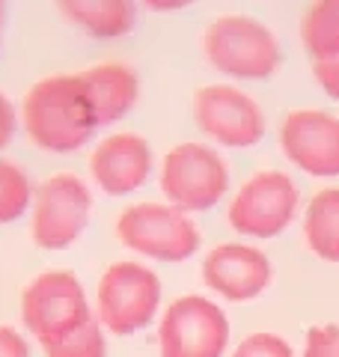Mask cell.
Listing matches in <instances>:
<instances>
[{"mask_svg": "<svg viewBox=\"0 0 339 357\" xmlns=\"http://www.w3.org/2000/svg\"><path fill=\"white\" fill-rule=\"evenodd\" d=\"M18 122L33 146L51 155L77 152L98 131L81 75H48L36 81L18 105Z\"/></svg>", "mask_w": 339, "mask_h": 357, "instance_id": "cell-1", "label": "cell"}, {"mask_svg": "<svg viewBox=\"0 0 339 357\" xmlns=\"http://www.w3.org/2000/svg\"><path fill=\"white\" fill-rule=\"evenodd\" d=\"M202 54L211 69L232 81H268L282 66V48L274 30L250 15H220L206 27Z\"/></svg>", "mask_w": 339, "mask_h": 357, "instance_id": "cell-2", "label": "cell"}, {"mask_svg": "<svg viewBox=\"0 0 339 357\" xmlns=\"http://www.w3.org/2000/svg\"><path fill=\"white\" fill-rule=\"evenodd\" d=\"M158 185L170 206L185 215L209 211L229 191V164L223 155L202 140H185L167 149L161 158Z\"/></svg>", "mask_w": 339, "mask_h": 357, "instance_id": "cell-3", "label": "cell"}, {"mask_svg": "<svg viewBox=\"0 0 339 357\" xmlns=\"http://www.w3.org/2000/svg\"><path fill=\"white\" fill-rule=\"evenodd\" d=\"M161 292V280L149 265L131 259L113 262L96 289V319L116 337H131L155 321Z\"/></svg>", "mask_w": 339, "mask_h": 357, "instance_id": "cell-4", "label": "cell"}, {"mask_svg": "<svg viewBox=\"0 0 339 357\" xmlns=\"http://www.w3.org/2000/svg\"><path fill=\"white\" fill-rule=\"evenodd\" d=\"M116 236L128 250L155 262H185L199 250L197 223L170 203H134L122 208Z\"/></svg>", "mask_w": 339, "mask_h": 357, "instance_id": "cell-5", "label": "cell"}, {"mask_svg": "<svg viewBox=\"0 0 339 357\" xmlns=\"http://www.w3.org/2000/svg\"><path fill=\"white\" fill-rule=\"evenodd\" d=\"M93 316L89 298L72 271H42L21 295V321L42 349L63 340Z\"/></svg>", "mask_w": 339, "mask_h": 357, "instance_id": "cell-6", "label": "cell"}, {"mask_svg": "<svg viewBox=\"0 0 339 357\" xmlns=\"http://www.w3.org/2000/svg\"><path fill=\"white\" fill-rule=\"evenodd\" d=\"M89 215H93L89 185L75 173H54L33 194L30 236L42 250H63L84 236Z\"/></svg>", "mask_w": 339, "mask_h": 357, "instance_id": "cell-7", "label": "cell"}, {"mask_svg": "<svg viewBox=\"0 0 339 357\" xmlns=\"http://www.w3.org/2000/svg\"><path fill=\"white\" fill-rule=\"evenodd\" d=\"M194 126L214 146L250 149L268 131L262 105L232 84H209L194 96Z\"/></svg>", "mask_w": 339, "mask_h": 357, "instance_id": "cell-8", "label": "cell"}, {"mask_svg": "<svg viewBox=\"0 0 339 357\" xmlns=\"http://www.w3.org/2000/svg\"><path fill=\"white\" fill-rule=\"evenodd\" d=\"M298 185L280 170H259L235 191L229 203V227L247 238H274L292 227L298 215Z\"/></svg>", "mask_w": 339, "mask_h": 357, "instance_id": "cell-9", "label": "cell"}, {"mask_svg": "<svg viewBox=\"0 0 339 357\" xmlns=\"http://www.w3.org/2000/svg\"><path fill=\"white\" fill-rule=\"evenodd\" d=\"M158 345L161 357H223L229 345V319L211 298H176L158 325Z\"/></svg>", "mask_w": 339, "mask_h": 357, "instance_id": "cell-10", "label": "cell"}, {"mask_svg": "<svg viewBox=\"0 0 339 357\" xmlns=\"http://www.w3.org/2000/svg\"><path fill=\"white\" fill-rule=\"evenodd\" d=\"M282 155L315 178H339V116L319 107H298L280 126Z\"/></svg>", "mask_w": 339, "mask_h": 357, "instance_id": "cell-11", "label": "cell"}, {"mask_svg": "<svg viewBox=\"0 0 339 357\" xmlns=\"http://www.w3.org/2000/svg\"><path fill=\"white\" fill-rule=\"evenodd\" d=\"M155 152L137 131H113L89 152V178L107 197H128L152 178Z\"/></svg>", "mask_w": 339, "mask_h": 357, "instance_id": "cell-12", "label": "cell"}, {"mask_svg": "<svg viewBox=\"0 0 339 357\" xmlns=\"http://www.w3.org/2000/svg\"><path fill=\"white\" fill-rule=\"evenodd\" d=\"M202 283L214 295L232 301V304H244V301H253L268 289L271 259L253 244H218L202 259Z\"/></svg>", "mask_w": 339, "mask_h": 357, "instance_id": "cell-13", "label": "cell"}, {"mask_svg": "<svg viewBox=\"0 0 339 357\" xmlns=\"http://www.w3.org/2000/svg\"><path fill=\"white\" fill-rule=\"evenodd\" d=\"M77 75L84 81L98 128L122 122L140 102V75L126 63H116V60L98 63Z\"/></svg>", "mask_w": 339, "mask_h": 357, "instance_id": "cell-14", "label": "cell"}, {"mask_svg": "<svg viewBox=\"0 0 339 357\" xmlns=\"http://www.w3.org/2000/svg\"><path fill=\"white\" fill-rule=\"evenodd\" d=\"M54 3L69 24L101 42L128 36L137 24V0H54Z\"/></svg>", "mask_w": 339, "mask_h": 357, "instance_id": "cell-15", "label": "cell"}, {"mask_svg": "<svg viewBox=\"0 0 339 357\" xmlns=\"http://www.w3.org/2000/svg\"><path fill=\"white\" fill-rule=\"evenodd\" d=\"M303 238L324 262H339V188H322L303 211Z\"/></svg>", "mask_w": 339, "mask_h": 357, "instance_id": "cell-16", "label": "cell"}, {"mask_svg": "<svg viewBox=\"0 0 339 357\" xmlns=\"http://www.w3.org/2000/svg\"><path fill=\"white\" fill-rule=\"evenodd\" d=\"M301 42L312 60L339 54V0H312L301 18Z\"/></svg>", "mask_w": 339, "mask_h": 357, "instance_id": "cell-17", "label": "cell"}, {"mask_svg": "<svg viewBox=\"0 0 339 357\" xmlns=\"http://www.w3.org/2000/svg\"><path fill=\"white\" fill-rule=\"evenodd\" d=\"M33 194H36V188L24 173V167L0 158V227L24 218L33 206Z\"/></svg>", "mask_w": 339, "mask_h": 357, "instance_id": "cell-18", "label": "cell"}, {"mask_svg": "<svg viewBox=\"0 0 339 357\" xmlns=\"http://www.w3.org/2000/svg\"><path fill=\"white\" fill-rule=\"evenodd\" d=\"M45 357H107V342H105L101 321L93 316L81 328L66 333L63 340L45 345Z\"/></svg>", "mask_w": 339, "mask_h": 357, "instance_id": "cell-19", "label": "cell"}, {"mask_svg": "<svg viewBox=\"0 0 339 357\" xmlns=\"http://www.w3.org/2000/svg\"><path fill=\"white\" fill-rule=\"evenodd\" d=\"M232 357H295L292 345L277 337V333H250L241 345L232 351Z\"/></svg>", "mask_w": 339, "mask_h": 357, "instance_id": "cell-20", "label": "cell"}, {"mask_svg": "<svg viewBox=\"0 0 339 357\" xmlns=\"http://www.w3.org/2000/svg\"><path fill=\"white\" fill-rule=\"evenodd\" d=\"M303 357H339V325H315L307 331Z\"/></svg>", "mask_w": 339, "mask_h": 357, "instance_id": "cell-21", "label": "cell"}, {"mask_svg": "<svg viewBox=\"0 0 339 357\" xmlns=\"http://www.w3.org/2000/svg\"><path fill=\"white\" fill-rule=\"evenodd\" d=\"M312 77L327 98L339 102V54L324 57V60H312Z\"/></svg>", "mask_w": 339, "mask_h": 357, "instance_id": "cell-22", "label": "cell"}, {"mask_svg": "<svg viewBox=\"0 0 339 357\" xmlns=\"http://www.w3.org/2000/svg\"><path fill=\"white\" fill-rule=\"evenodd\" d=\"M21 128L18 122V107L9 102V96L0 93V152L15 140V131Z\"/></svg>", "mask_w": 339, "mask_h": 357, "instance_id": "cell-23", "label": "cell"}, {"mask_svg": "<svg viewBox=\"0 0 339 357\" xmlns=\"http://www.w3.org/2000/svg\"><path fill=\"white\" fill-rule=\"evenodd\" d=\"M0 357H30V345L15 328L0 325Z\"/></svg>", "mask_w": 339, "mask_h": 357, "instance_id": "cell-24", "label": "cell"}, {"mask_svg": "<svg viewBox=\"0 0 339 357\" xmlns=\"http://www.w3.org/2000/svg\"><path fill=\"white\" fill-rule=\"evenodd\" d=\"M140 3L146 9H152V13H182L194 0H140Z\"/></svg>", "mask_w": 339, "mask_h": 357, "instance_id": "cell-25", "label": "cell"}, {"mask_svg": "<svg viewBox=\"0 0 339 357\" xmlns=\"http://www.w3.org/2000/svg\"><path fill=\"white\" fill-rule=\"evenodd\" d=\"M3 18H6V0H0V27H3Z\"/></svg>", "mask_w": 339, "mask_h": 357, "instance_id": "cell-26", "label": "cell"}]
</instances>
